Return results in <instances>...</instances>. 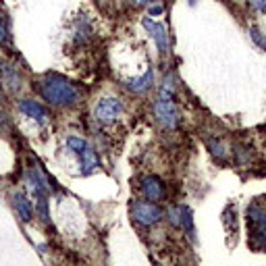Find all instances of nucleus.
Returning <instances> with one entry per match:
<instances>
[{
    "label": "nucleus",
    "mask_w": 266,
    "mask_h": 266,
    "mask_svg": "<svg viewBox=\"0 0 266 266\" xmlns=\"http://www.w3.org/2000/svg\"><path fill=\"white\" fill-rule=\"evenodd\" d=\"M185 210L187 206H171L167 210V218H169V223L177 229H181L183 227V216H185Z\"/></svg>",
    "instance_id": "15"
},
{
    "label": "nucleus",
    "mask_w": 266,
    "mask_h": 266,
    "mask_svg": "<svg viewBox=\"0 0 266 266\" xmlns=\"http://www.w3.org/2000/svg\"><path fill=\"white\" fill-rule=\"evenodd\" d=\"M131 5H136V7H140V5H150V3H154V0H129Z\"/></svg>",
    "instance_id": "19"
},
{
    "label": "nucleus",
    "mask_w": 266,
    "mask_h": 266,
    "mask_svg": "<svg viewBox=\"0 0 266 266\" xmlns=\"http://www.w3.org/2000/svg\"><path fill=\"white\" fill-rule=\"evenodd\" d=\"M13 208H15L21 223H31L34 220V206H31V202L27 200L25 193H21V191L13 193Z\"/></svg>",
    "instance_id": "11"
},
{
    "label": "nucleus",
    "mask_w": 266,
    "mask_h": 266,
    "mask_svg": "<svg viewBox=\"0 0 266 266\" xmlns=\"http://www.w3.org/2000/svg\"><path fill=\"white\" fill-rule=\"evenodd\" d=\"M17 108H19L21 115L27 117V119H31V121L38 123V125H44V123L50 119L48 108L44 106V104H40L38 100H34V98H23V100H19Z\"/></svg>",
    "instance_id": "7"
},
{
    "label": "nucleus",
    "mask_w": 266,
    "mask_h": 266,
    "mask_svg": "<svg viewBox=\"0 0 266 266\" xmlns=\"http://www.w3.org/2000/svg\"><path fill=\"white\" fill-rule=\"evenodd\" d=\"M0 46L13 48V34H11V19L0 13Z\"/></svg>",
    "instance_id": "14"
},
{
    "label": "nucleus",
    "mask_w": 266,
    "mask_h": 266,
    "mask_svg": "<svg viewBox=\"0 0 266 266\" xmlns=\"http://www.w3.org/2000/svg\"><path fill=\"white\" fill-rule=\"evenodd\" d=\"M5 100V90H3V85H0V102Z\"/></svg>",
    "instance_id": "22"
},
{
    "label": "nucleus",
    "mask_w": 266,
    "mask_h": 266,
    "mask_svg": "<svg viewBox=\"0 0 266 266\" xmlns=\"http://www.w3.org/2000/svg\"><path fill=\"white\" fill-rule=\"evenodd\" d=\"M121 115H123V102L119 98H113V96L98 100V104L94 106V119L100 125L115 123Z\"/></svg>",
    "instance_id": "4"
},
{
    "label": "nucleus",
    "mask_w": 266,
    "mask_h": 266,
    "mask_svg": "<svg viewBox=\"0 0 266 266\" xmlns=\"http://www.w3.org/2000/svg\"><path fill=\"white\" fill-rule=\"evenodd\" d=\"M246 218L252 241L258 243V246H266V210L258 204H252L246 210Z\"/></svg>",
    "instance_id": "3"
},
{
    "label": "nucleus",
    "mask_w": 266,
    "mask_h": 266,
    "mask_svg": "<svg viewBox=\"0 0 266 266\" xmlns=\"http://www.w3.org/2000/svg\"><path fill=\"white\" fill-rule=\"evenodd\" d=\"M158 13H162L160 7H152V9H150V15H158Z\"/></svg>",
    "instance_id": "21"
},
{
    "label": "nucleus",
    "mask_w": 266,
    "mask_h": 266,
    "mask_svg": "<svg viewBox=\"0 0 266 266\" xmlns=\"http://www.w3.org/2000/svg\"><path fill=\"white\" fill-rule=\"evenodd\" d=\"M0 85L9 94H17L21 90V73L17 64L7 58H0Z\"/></svg>",
    "instance_id": "6"
},
{
    "label": "nucleus",
    "mask_w": 266,
    "mask_h": 266,
    "mask_svg": "<svg viewBox=\"0 0 266 266\" xmlns=\"http://www.w3.org/2000/svg\"><path fill=\"white\" fill-rule=\"evenodd\" d=\"M92 38V25L87 19H79L77 25L73 29V42L77 44V46H81V44H87Z\"/></svg>",
    "instance_id": "13"
},
{
    "label": "nucleus",
    "mask_w": 266,
    "mask_h": 266,
    "mask_svg": "<svg viewBox=\"0 0 266 266\" xmlns=\"http://www.w3.org/2000/svg\"><path fill=\"white\" fill-rule=\"evenodd\" d=\"M140 187H142V193L146 195V200H152V202H158V200H162L164 193H167L164 183L158 179V177H154V175L144 177Z\"/></svg>",
    "instance_id": "10"
},
{
    "label": "nucleus",
    "mask_w": 266,
    "mask_h": 266,
    "mask_svg": "<svg viewBox=\"0 0 266 266\" xmlns=\"http://www.w3.org/2000/svg\"><path fill=\"white\" fill-rule=\"evenodd\" d=\"M152 83H154V71L146 69L140 77H133V79L127 81V90L133 92V94H144L152 87Z\"/></svg>",
    "instance_id": "12"
},
{
    "label": "nucleus",
    "mask_w": 266,
    "mask_h": 266,
    "mask_svg": "<svg viewBox=\"0 0 266 266\" xmlns=\"http://www.w3.org/2000/svg\"><path fill=\"white\" fill-rule=\"evenodd\" d=\"M250 36H252V40H254V42L258 44V46H260L262 50H266V38L262 36V31H260V29L252 27V29H250Z\"/></svg>",
    "instance_id": "16"
},
{
    "label": "nucleus",
    "mask_w": 266,
    "mask_h": 266,
    "mask_svg": "<svg viewBox=\"0 0 266 266\" xmlns=\"http://www.w3.org/2000/svg\"><path fill=\"white\" fill-rule=\"evenodd\" d=\"M7 127V115L0 110V129H5Z\"/></svg>",
    "instance_id": "20"
},
{
    "label": "nucleus",
    "mask_w": 266,
    "mask_h": 266,
    "mask_svg": "<svg viewBox=\"0 0 266 266\" xmlns=\"http://www.w3.org/2000/svg\"><path fill=\"white\" fill-rule=\"evenodd\" d=\"M38 94L46 100L50 106H75L79 100H81V90L71 83L66 77L62 75H56V73H48L44 75L38 83Z\"/></svg>",
    "instance_id": "1"
},
{
    "label": "nucleus",
    "mask_w": 266,
    "mask_h": 266,
    "mask_svg": "<svg viewBox=\"0 0 266 266\" xmlns=\"http://www.w3.org/2000/svg\"><path fill=\"white\" fill-rule=\"evenodd\" d=\"M131 216L138 225L152 227L164 216V212L160 210V206L156 202H152V200H138V202H133V206H131Z\"/></svg>",
    "instance_id": "2"
},
{
    "label": "nucleus",
    "mask_w": 266,
    "mask_h": 266,
    "mask_svg": "<svg viewBox=\"0 0 266 266\" xmlns=\"http://www.w3.org/2000/svg\"><path fill=\"white\" fill-rule=\"evenodd\" d=\"M210 148H212V154L218 158V160H225V156H227V152H225V148L220 146V144H210Z\"/></svg>",
    "instance_id": "17"
},
{
    "label": "nucleus",
    "mask_w": 266,
    "mask_h": 266,
    "mask_svg": "<svg viewBox=\"0 0 266 266\" xmlns=\"http://www.w3.org/2000/svg\"><path fill=\"white\" fill-rule=\"evenodd\" d=\"M250 5L256 9V11H266V0H250Z\"/></svg>",
    "instance_id": "18"
},
{
    "label": "nucleus",
    "mask_w": 266,
    "mask_h": 266,
    "mask_svg": "<svg viewBox=\"0 0 266 266\" xmlns=\"http://www.w3.org/2000/svg\"><path fill=\"white\" fill-rule=\"evenodd\" d=\"M142 25L150 31V36L154 38V42H156V46H158V50L160 52H169V34H167V27L164 25H160V23H156L154 19H148V17H144L142 19Z\"/></svg>",
    "instance_id": "9"
},
{
    "label": "nucleus",
    "mask_w": 266,
    "mask_h": 266,
    "mask_svg": "<svg viewBox=\"0 0 266 266\" xmlns=\"http://www.w3.org/2000/svg\"><path fill=\"white\" fill-rule=\"evenodd\" d=\"M154 117H156L158 123L164 125L167 129H175L177 123H179L177 108H175L173 100H169V98H158L156 102H154Z\"/></svg>",
    "instance_id": "8"
},
{
    "label": "nucleus",
    "mask_w": 266,
    "mask_h": 266,
    "mask_svg": "<svg viewBox=\"0 0 266 266\" xmlns=\"http://www.w3.org/2000/svg\"><path fill=\"white\" fill-rule=\"evenodd\" d=\"M66 146H69V150L73 154H77L79 160H81V171L87 175V173H92L96 167H98V156H96V152L87 146V142L79 140V138H66Z\"/></svg>",
    "instance_id": "5"
}]
</instances>
